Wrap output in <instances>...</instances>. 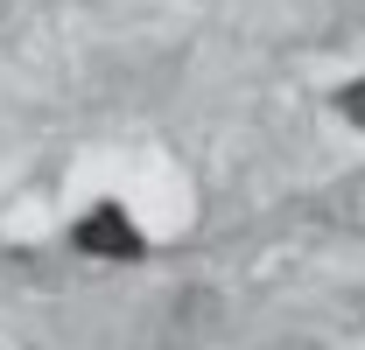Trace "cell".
I'll return each mask as SVG.
<instances>
[{
  "label": "cell",
  "mask_w": 365,
  "mask_h": 350,
  "mask_svg": "<svg viewBox=\"0 0 365 350\" xmlns=\"http://www.w3.org/2000/svg\"><path fill=\"white\" fill-rule=\"evenodd\" d=\"M71 238H78V253H91V260H140V253H148V238L134 231V218H127L120 203H98Z\"/></svg>",
  "instance_id": "1"
},
{
  "label": "cell",
  "mask_w": 365,
  "mask_h": 350,
  "mask_svg": "<svg viewBox=\"0 0 365 350\" xmlns=\"http://www.w3.org/2000/svg\"><path fill=\"white\" fill-rule=\"evenodd\" d=\"M337 105H344V120H359V127H365V85H344Z\"/></svg>",
  "instance_id": "2"
}]
</instances>
